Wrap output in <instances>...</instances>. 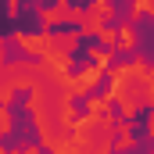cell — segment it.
<instances>
[{"instance_id":"1","label":"cell","mask_w":154,"mask_h":154,"mask_svg":"<svg viewBox=\"0 0 154 154\" xmlns=\"http://www.w3.org/2000/svg\"><path fill=\"white\" fill-rule=\"evenodd\" d=\"M82 7L72 0H54L50 7H39V25L43 29H57V25H79Z\"/></svg>"},{"instance_id":"2","label":"cell","mask_w":154,"mask_h":154,"mask_svg":"<svg viewBox=\"0 0 154 154\" xmlns=\"http://www.w3.org/2000/svg\"><path fill=\"white\" fill-rule=\"evenodd\" d=\"M14 43H18L25 54L43 57V50H47V43H50V32H14Z\"/></svg>"},{"instance_id":"3","label":"cell","mask_w":154,"mask_h":154,"mask_svg":"<svg viewBox=\"0 0 154 154\" xmlns=\"http://www.w3.org/2000/svg\"><path fill=\"white\" fill-rule=\"evenodd\" d=\"M136 43H140V36H136V22H125V25L115 29V50L129 54V50H136Z\"/></svg>"},{"instance_id":"4","label":"cell","mask_w":154,"mask_h":154,"mask_svg":"<svg viewBox=\"0 0 154 154\" xmlns=\"http://www.w3.org/2000/svg\"><path fill=\"white\" fill-rule=\"evenodd\" d=\"M111 108H115L111 93H108V97H90V93H86V111H90V115H111Z\"/></svg>"},{"instance_id":"5","label":"cell","mask_w":154,"mask_h":154,"mask_svg":"<svg viewBox=\"0 0 154 154\" xmlns=\"http://www.w3.org/2000/svg\"><path fill=\"white\" fill-rule=\"evenodd\" d=\"M143 14H151V0H133V11H129V22H140Z\"/></svg>"},{"instance_id":"6","label":"cell","mask_w":154,"mask_h":154,"mask_svg":"<svg viewBox=\"0 0 154 154\" xmlns=\"http://www.w3.org/2000/svg\"><path fill=\"white\" fill-rule=\"evenodd\" d=\"M11 129H14V122H11V104H0V136L11 133Z\"/></svg>"},{"instance_id":"7","label":"cell","mask_w":154,"mask_h":154,"mask_svg":"<svg viewBox=\"0 0 154 154\" xmlns=\"http://www.w3.org/2000/svg\"><path fill=\"white\" fill-rule=\"evenodd\" d=\"M4 14L7 18H18L22 14V0H4Z\"/></svg>"},{"instance_id":"8","label":"cell","mask_w":154,"mask_h":154,"mask_svg":"<svg viewBox=\"0 0 154 154\" xmlns=\"http://www.w3.org/2000/svg\"><path fill=\"white\" fill-rule=\"evenodd\" d=\"M4 54H7V43H4V39H0V61H4Z\"/></svg>"}]
</instances>
